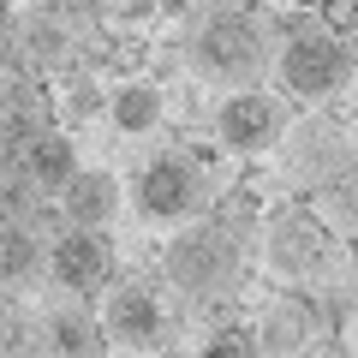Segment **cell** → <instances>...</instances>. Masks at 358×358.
<instances>
[{
    "instance_id": "obj_10",
    "label": "cell",
    "mask_w": 358,
    "mask_h": 358,
    "mask_svg": "<svg viewBox=\"0 0 358 358\" xmlns=\"http://www.w3.org/2000/svg\"><path fill=\"white\" fill-rule=\"evenodd\" d=\"M72 173H78V143H72V131L48 126V131H36V138L24 143V179L36 185V192L60 197L66 185H72Z\"/></svg>"
},
{
    "instance_id": "obj_8",
    "label": "cell",
    "mask_w": 358,
    "mask_h": 358,
    "mask_svg": "<svg viewBox=\"0 0 358 358\" xmlns=\"http://www.w3.org/2000/svg\"><path fill=\"white\" fill-rule=\"evenodd\" d=\"M329 227L310 215H299V209H287V215L268 221V263H275V275L293 287H310L329 268Z\"/></svg>"
},
{
    "instance_id": "obj_17",
    "label": "cell",
    "mask_w": 358,
    "mask_h": 358,
    "mask_svg": "<svg viewBox=\"0 0 358 358\" xmlns=\"http://www.w3.org/2000/svg\"><path fill=\"white\" fill-rule=\"evenodd\" d=\"M346 268H352V281H358V227H352V239H346Z\"/></svg>"
},
{
    "instance_id": "obj_2",
    "label": "cell",
    "mask_w": 358,
    "mask_h": 358,
    "mask_svg": "<svg viewBox=\"0 0 358 358\" xmlns=\"http://www.w3.org/2000/svg\"><path fill=\"white\" fill-rule=\"evenodd\" d=\"M268 54H275V24L251 6H233V0L203 6L192 18V36H185V60L209 84H245L263 72Z\"/></svg>"
},
{
    "instance_id": "obj_12",
    "label": "cell",
    "mask_w": 358,
    "mask_h": 358,
    "mask_svg": "<svg viewBox=\"0 0 358 358\" xmlns=\"http://www.w3.org/2000/svg\"><path fill=\"white\" fill-rule=\"evenodd\" d=\"M108 120H114V131H126V138L155 131V126L167 120V96H162V84H150V78H126V84L108 96Z\"/></svg>"
},
{
    "instance_id": "obj_9",
    "label": "cell",
    "mask_w": 358,
    "mask_h": 358,
    "mask_svg": "<svg viewBox=\"0 0 358 358\" xmlns=\"http://www.w3.org/2000/svg\"><path fill=\"white\" fill-rule=\"evenodd\" d=\"M60 215L66 227H108L120 215V179L108 167H78L72 185L60 192Z\"/></svg>"
},
{
    "instance_id": "obj_7",
    "label": "cell",
    "mask_w": 358,
    "mask_h": 358,
    "mask_svg": "<svg viewBox=\"0 0 358 358\" xmlns=\"http://www.w3.org/2000/svg\"><path fill=\"white\" fill-rule=\"evenodd\" d=\"M48 275L66 287L72 299L84 293H108L114 287V245L102 227H66L48 245Z\"/></svg>"
},
{
    "instance_id": "obj_5",
    "label": "cell",
    "mask_w": 358,
    "mask_h": 358,
    "mask_svg": "<svg viewBox=\"0 0 358 358\" xmlns=\"http://www.w3.org/2000/svg\"><path fill=\"white\" fill-rule=\"evenodd\" d=\"M287 138V108L268 90H233L215 108V143L233 155H263Z\"/></svg>"
},
{
    "instance_id": "obj_4",
    "label": "cell",
    "mask_w": 358,
    "mask_h": 358,
    "mask_svg": "<svg viewBox=\"0 0 358 358\" xmlns=\"http://www.w3.org/2000/svg\"><path fill=\"white\" fill-rule=\"evenodd\" d=\"M131 197H138L143 221H185L197 203H203V167H197L185 150H162V155L143 162Z\"/></svg>"
},
{
    "instance_id": "obj_18",
    "label": "cell",
    "mask_w": 358,
    "mask_h": 358,
    "mask_svg": "<svg viewBox=\"0 0 358 358\" xmlns=\"http://www.w3.org/2000/svg\"><path fill=\"white\" fill-rule=\"evenodd\" d=\"M120 13H143V6H155V0H114Z\"/></svg>"
},
{
    "instance_id": "obj_6",
    "label": "cell",
    "mask_w": 358,
    "mask_h": 358,
    "mask_svg": "<svg viewBox=\"0 0 358 358\" xmlns=\"http://www.w3.org/2000/svg\"><path fill=\"white\" fill-rule=\"evenodd\" d=\"M102 322H108V334H114V346H131V352H150V346L173 341V310H167V299L155 293V287H143V281L108 287Z\"/></svg>"
},
{
    "instance_id": "obj_14",
    "label": "cell",
    "mask_w": 358,
    "mask_h": 358,
    "mask_svg": "<svg viewBox=\"0 0 358 358\" xmlns=\"http://www.w3.org/2000/svg\"><path fill=\"white\" fill-rule=\"evenodd\" d=\"M60 102H66V114H72V126H78L84 114H96V108H108L102 96H96V84H90L84 72H78V78H66V84H60Z\"/></svg>"
},
{
    "instance_id": "obj_13",
    "label": "cell",
    "mask_w": 358,
    "mask_h": 358,
    "mask_svg": "<svg viewBox=\"0 0 358 358\" xmlns=\"http://www.w3.org/2000/svg\"><path fill=\"white\" fill-rule=\"evenodd\" d=\"M0 257H6V281H30L42 263H48V251L36 245V233L24 227V221H6V239H0Z\"/></svg>"
},
{
    "instance_id": "obj_3",
    "label": "cell",
    "mask_w": 358,
    "mask_h": 358,
    "mask_svg": "<svg viewBox=\"0 0 358 358\" xmlns=\"http://www.w3.org/2000/svg\"><path fill=\"white\" fill-rule=\"evenodd\" d=\"M275 72H281V84L293 96L329 102V96H341L358 78V48H352V36H334L329 24L322 30H293L281 42V54H275Z\"/></svg>"
},
{
    "instance_id": "obj_1",
    "label": "cell",
    "mask_w": 358,
    "mask_h": 358,
    "mask_svg": "<svg viewBox=\"0 0 358 358\" xmlns=\"http://www.w3.org/2000/svg\"><path fill=\"white\" fill-rule=\"evenodd\" d=\"M162 275L192 305H227L245 281V227H233L227 215H209L173 233L162 251Z\"/></svg>"
},
{
    "instance_id": "obj_11",
    "label": "cell",
    "mask_w": 358,
    "mask_h": 358,
    "mask_svg": "<svg viewBox=\"0 0 358 358\" xmlns=\"http://www.w3.org/2000/svg\"><path fill=\"white\" fill-rule=\"evenodd\" d=\"M114 346L102 310H54L48 317V352L54 358H102Z\"/></svg>"
},
{
    "instance_id": "obj_19",
    "label": "cell",
    "mask_w": 358,
    "mask_h": 358,
    "mask_svg": "<svg viewBox=\"0 0 358 358\" xmlns=\"http://www.w3.org/2000/svg\"><path fill=\"white\" fill-rule=\"evenodd\" d=\"M293 6H322V0H293Z\"/></svg>"
},
{
    "instance_id": "obj_15",
    "label": "cell",
    "mask_w": 358,
    "mask_h": 358,
    "mask_svg": "<svg viewBox=\"0 0 358 358\" xmlns=\"http://www.w3.org/2000/svg\"><path fill=\"white\" fill-rule=\"evenodd\" d=\"M317 13H322V24L334 36H358V0H322Z\"/></svg>"
},
{
    "instance_id": "obj_16",
    "label": "cell",
    "mask_w": 358,
    "mask_h": 358,
    "mask_svg": "<svg viewBox=\"0 0 358 358\" xmlns=\"http://www.w3.org/2000/svg\"><path fill=\"white\" fill-rule=\"evenodd\" d=\"M263 346V334H251V329H215L209 334V352H257Z\"/></svg>"
}]
</instances>
